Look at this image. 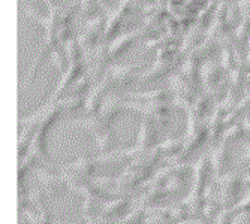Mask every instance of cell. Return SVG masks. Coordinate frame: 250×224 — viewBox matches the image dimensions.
I'll use <instances>...</instances> for the list:
<instances>
[{"instance_id": "ac0fdd59", "label": "cell", "mask_w": 250, "mask_h": 224, "mask_svg": "<svg viewBox=\"0 0 250 224\" xmlns=\"http://www.w3.org/2000/svg\"><path fill=\"white\" fill-rule=\"evenodd\" d=\"M234 215H235L234 206H231V208H223L214 217V221H216V224H232Z\"/></svg>"}, {"instance_id": "7c38bea8", "label": "cell", "mask_w": 250, "mask_h": 224, "mask_svg": "<svg viewBox=\"0 0 250 224\" xmlns=\"http://www.w3.org/2000/svg\"><path fill=\"white\" fill-rule=\"evenodd\" d=\"M102 24H104V18L102 17H95V18H90L88 21H87V24H85V27H84V32H83V35H81V37H80V40H78V43L80 45H92L95 40H98L99 39V36H102L104 35V27H102Z\"/></svg>"}, {"instance_id": "2e32d148", "label": "cell", "mask_w": 250, "mask_h": 224, "mask_svg": "<svg viewBox=\"0 0 250 224\" xmlns=\"http://www.w3.org/2000/svg\"><path fill=\"white\" fill-rule=\"evenodd\" d=\"M201 78H202L204 84H206V87H211L217 81V78H219V69H217V66L213 61L207 63L201 69Z\"/></svg>"}, {"instance_id": "44dd1931", "label": "cell", "mask_w": 250, "mask_h": 224, "mask_svg": "<svg viewBox=\"0 0 250 224\" xmlns=\"http://www.w3.org/2000/svg\"><path fill=\"white\" fill-rule=\"evenodd\" d=\"M232 224H250V208L235 212Z\"/></svg>"}, {"instance_id": "e0dca14e", "label": "cell", "mask_w": 250, "mask_h": 224, "mask_svg": "<svg viewBox=\"0 0 250 224\" xmlns=\"http://www.w3.org/2000/svg\"><path fill=\"white\" fill-rule=\"evenodd\" d=\"M157 148L161 149V152H162V154L172 155L174 152L181 151V148H183V145H181V141H178V139H168V141H165L164 144L159 145Z\"/></svg>"}, {"instance_id": "8fae6325", "label": "cell", "mask_w": 250, "mask_h": 224, "mask_svg": "<svg viewBox=\"0 0 250 224\" xmlns=\"http://www.w3.org/2000/svg\"><path fill=\"white\" fill-rule=\"evenodd\" d=\"M156 123H153L148 118H143L140 130H138V139H136V148L140 149V154H146L147 151H150L156 142Z\"/></svg>"}, {"instance_id": "d4e9b609", "label": "cell", "mask_w": 250, "mask_h": 224, "mask_svg": "<svg viewBox=\"0 0 250 224\" xmlns=\"http://www.w3.org/2000/svg\"><path fill=\"white\" fill-rule=\"evenodd\" d=\"M243 129H244V133H247L250 136V115H246L244 120H243Z\"/></svg>"}, {"instance_id": "9c48e42d", "label": "cell", "mask_w": 250, "mask_h": 224, "mask_svg": "<svg viewBox=\"0 0 250 224\" xmlns=\"http://www.w3.org/2000/svg\"><path fill=\"white\" fill-rule=\"evenodd\" d=\"M210 157L202 155L201 159L195 163L193 166V187H192V193L201 194L204 196V190L208 186V176H210Z\"/></svg>"}, {"instance_id": "5bb4252c", "label": "cell", "mask_w": 250, "mask_h": 224, "mask_svg": "<svg viewBox=\"0 0 250 224\" xmlns=\"http://www.w3.org/2000/svg\"><path fill=\"white\" fill-rule=\"evenodd\" d=\"M95 136V145L98 148L99 152L102 154H108L111 151H114V147H116V142H117V138H116V131L112 129H106V130H102Z\"/></svg>"}, {"instance_id": "8992f818", "label": "cell", "mask_w": 250, "mask_h": 224, "mask_svg": "<svg viewBox=\"0 0 250 224\" xmlns=\"http://www.w3.org/2000/svg\"><path fill=\"white\" fill-rule=\"evenodd\" d=\"M111 93L109 85L106 82L105 78H102L101 81H98L95 85H92V88L88 90V93L85 94V100H84V111L88 117L96 115L105 97Z\"/></svg>"}, {"instance_id": "4316f807", "label": "cell", "mask_w": 250, "mask_h": 224, "mask_svg": "<svg viewBox=\"0 0 250 224\" xmlns=\"http://www.w3.org/2000/svg\"><path fill=\"white\" fill-rule=\"evenodd\" d=\"M98 3H101V5H108V3H109V0H98Z\"/></svg>"}, {"instance_id": "9a60e30c", "label": "cell", "mask_w": 250, "mask_h": 224, "mask_svg": "<svg viewBox=\"0 0 250 224\" xmlns=\"http://www.w3.org/2000/svg\"><path fill=\"white\" fill-rule=\"evenodd\" d=\"M169 96L168 90H153V92H144V93H135L132 94L136 100H144V102H167Z\"/></svg>"}, {"instance_id": "ffe728a7", "label": "cell", "mask_w": 250, "mask_h": 224, "mask_svg": "<svg viewBox=\"0 0 250 224\" xmlns=\"http://www.w3.org/2000/svg\"><path fill=\"white\" fill-rule=\"evenodd\" d=\"M95 3V0H80V15H81V18H85V17H88L90 14L93 12V5Z\"/></svg>"}, {"instance_id": "3957f363", "label": "cell", "mask_w": 250, "mask_h": 224, "mask_svg": "<svg viewBox=\"0 0 250 224\" xmlns=\"http://www.w3.org/2000/svg\"><path fill=\"white\" fill-rule=\"evenodd\" d=\"M241 188V176L238 173H225L219 179V202L223 208H231Z\"/></svg>"}, {"instance_id": "277c9868", "label": "cell", "mask_w": 250, "mask_h": 224, "mask_svg": "<svg viewBox=\"0 0 250 224\" xmlns=\"http://www.w3.org/2000/svg\"><path fill=\"white\" fill-rule=\"evenodd\" d=\"M36 178H38V183H39V188L45 193V196H60L67 184L64 181V178L62 176L60 172H53L48 169H36Z\"/></svg>"}, {"instance_id": "30bf717a", "label": "cell", "mask_w": 250, "mask_h": 224, "mask_svg": "<svg viewBox=\"0 0 250 224\" xmlns=\"http://www.w3.org/2000/svg\"><path fill=\"white\" fill-rule=\"evenodd\" d=\"M229 160V149H228V142L222 141L210 155V165H211V172L214 173V178L219 179L225 175V169L228 166Z\"/></svg>"}, {"instance_id": "5b68a950", "label": "cell", "mask_w": 250, "mask_h": 224, "mask_svg": "<svg viewBox=\"0 0 250 224\" xmlns=\"http://www.w3.org/2000/svg\"><path fill=\"white\" fill-rule=\"evenodd\" d=\"M136 78V66L135 64H112L105 75V79L109 85V90L125 88L132 84Z\"/></svg>"}, {"instance_id": "ba28073f", "label": "cell", "mask_w": 250, "mask_h": 224, "mask_svg": "<svg viewBox=\"0 0 250 224\" xmlns=\"http://www.w3.org/2000/svg\"><path fill=\"white\" fill-rule=\"evenodd\" d=\"M138 36H140V32L138 30H130V32H126V33L119 35L114 39H111V42L108 43V47H106L108 60L109 61L119 60L127 51V48L135 42V39L138 37Z\"/></svg>"}, {"instance_id": "52a82bcc", "label": "cell", "mask_w": 250, "mask_h": 224, "mask_svg": "<svg viewBox=\"0 0 250 224\" xmlns=\"http://www.w3.org/2000/svg\"><path fill=\"white\" fill-rule=\"evenodd\" d=\"M127 208H130V200L126 197H119L116 200H111L108 204H105L95 220L98 224H108L112 220L117 221L126 215Z\"/></svg>"}, {"instance_id": "6da1fadb", "label": "cell", "mask_w": 250, "mask_h": 224, "mask_svg": "<svg viewBox=\"0 0 250 224\" xmlns=\"http://www.w3.org/2000/svg\"><path fill=\"white\" fill-rule=\"evenodd\" d=\"M64 103L60 99L56 105H53L45 114L42 115V118L39 120L33 139H32V145L29 152H32L38 160H43V162H50V154H48V136L50 131L53 129V126L56 124V121L60 118L62 112L64 111Z\"/></svg>"}, {"instance_id": "4fadbf2b", "label": "cell", "mask_w": 250, "mask_h": 224, "mask_svg": "<svg viewBox=\"0 0 250 224\" xmlns=\"http://www.w3.org/2000/svg\"><path fill=\"white\" fill-rule=\"evenodd\" d=\"M125 14L117 9V6L114 9H111L106 15L105 19V26H104V35H102V40H111V37L116 35V32L119 30L120 24H122V19H123Z\"/></svg>"}, {"instance_id": "484cf974", "label": "cell", "mask_w": 250, "mask_h": 224, "mask_svg": "<svg viewBox=\"0 0 250 224\" xmlns=\"http://www.w3.org/2000/svg\"><path fill=\"white\" fill-rule=\"evenodd\" d=\"M247 57H246V61L247 64H250V33H249V39H247Z\"/></svg>"}, {"instance_id": "7402d4cb", "label": "cell", "mask_w": 250, "mask_h": 224, "mask_svg": "<svg viewBox=\"0 0 250 224\" xmlns=\"http://www.w3.org/2000/svg\"><path fill=\"white\" fill-rule=\"evenodd\" d=\"M229 57H231L229 56V51L228 50H223V53H222V67H223V69H228V67H229V61H231Z\"/></svg>"}, {"instance_id": "603a6c76", "label": "cell", "mask_w": 250, "mask_h": 224, "mask_svg": "<svg viewBox=\"0 0 250 224\" xmlns=\"http://www.w3.org/2000/svg\"><path fill=\"white\" fill-rule=\"evenodd\" d=\"M41 2L45 5V8H47L48 12H53V11L59 9V6H57V3L54 2V0H41Z\"/></svg>"}, {"instance_id": "d6986e66", "label": "cell", "mask_w": 250, "mask_h": 224, "mask_svg": "<svg viewBox=\"0 0 250 224\" xmlns=\"http://www.w3.org/2000/svg\"><path fill=\"white\" fill-rule=\"evenodd\" d=\"M243 134H244L243 124H234V126L226 129V131L223 133V141L225 142H229L232 139H237V138L243 136Z\"/></svg>"}, {"instance_id": "7a4b0ae2", "label": "cell", "mask_w": 250, "mask_h": 224, "mask_svg": "<svg viewBox=\"0 0 250 224\" xmlns=\"http://www.w3.org/2000/svg\"><path fill=\"white\" fill-rule=\"evenodd\" d=\"M98 165H99L98 159L81 157V159H77L75 162L60 169V173L64 178L67 187L75 193H80L84 187H87L90 183H93V176Z\"/></svg>"}, {"instance_id": "cb8c5ba5", "label": "cell", "mask_w": 250, "mask_h": 224, "mask_svg": "<svg viewBox=\"0 0 250 224\" xmlns=\"http://www.w3.org/2000/svg\"><path fill=\"white\" fill-rule=\"evenodd\" d=\"M240 160H241L243 163H249V165H250V145H247V147L244 148V152H243V155L240 157Z\"/></svg>"}]
</instances>
